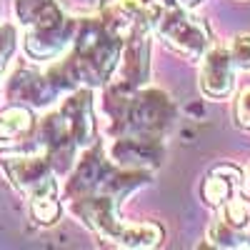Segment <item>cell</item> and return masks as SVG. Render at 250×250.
Returning <instances> with one entry per match:
<instances>
[{
  "instance_id": "1",
  "label": "cell",
  "mask_w": 250,
  "mask_h": 250,
  "mask_svg": "<svg viewBox=\"0 0 250 250\" xmlns=\"http://www.w3.org/2000/svg\"><path fill=\"white\" fill-rule=\"evenodd\" d=\"M123 43L125 38L115 33L100 13L80 18L70 50L60 55L45 73L60 93H73L83 85L105 88L120 65Z\"/></svg>"
},
{
  "instance_id": "2",
  "label": "cell",
  "mask_w": 250,
  "mask_h": 250,
  "mask_svg": "<svg viewBox=\"0 0 250 250\" xmlns=\"http://www.w3.org/2000/svg\"><path fill=\"white\" fill-rule=\"evenodd\" d=\"M18 23L25 28V55L30 60H58L73 45L78 20L60 0H15Z\"/></svg>"
},
{
  "instance_id": "3",
  "label": "cell",
  "mask_w": 250,
  "mask_h": 250,
  "mask_svg": "<svg viewBox=\"0 0 250 250\" xmlns=\"http://www.w3.org/2000/svg\"><path fill=\"white\" fill-rule=\"evenodd\" d=\"M175 118H178V108L168 93L160 88L143 85L130 98L120 135H143V138L165 140V135L175 125Z\"/></svg>"
},
{
  "instance_id": "4",
  "label": "cell",
  "mask_w": 250,
  "mask_h": 250,
  "mask_svg": "<svg viewBox=\"0 0 250 250\" xmlns=\"http://www.w3.org/2000/svg\"><path fill=\"white\" fill-rule=\"evenodd\" d=\"M155 33L165 45L188 60H200L213 45L210 28L185 8L160 5L155 15Z\"/></svg>"
},
{
  "instance_id": "5",
  "label": "cell",
  "mask_w": 250,
  "mask_h": 250,
  "mask_svg": "<svg viewBox=\"0 0 250 250\" xmlns=\"http://www.w3.org/2000/svg\"><path fill=\"white\" fill-rule=\"evenodd\" d=\"M38 143H40V148L45 150L53 170L58 175H68L73 170L80 145L75 143L70 125H68L65 115H62L60 110H55V113H50V115H45L43 120H40Z\"/></svg>"
},
{
  "instance_id": "6",
  "label": "cell",
  "mask_w": 250,
  "mask_h": 250,
  "mask_svg": "<svg viewBox=\"0 0 250 250\" xmlns=\"http://www.w3.org/2000/svg\"><path fill=\"white\" fill-rule=\"evenodd\" d=\"M3 93L8 103H20V105H28V108H48L60 95V90L53 85L48 73H40L28 65H18L8 75Z\"/></svg>"
},
{
  "instance_id": "7",
  "label": "cell",
  "mask_w": 250,
  "mask_h": 250,
  "mask_svg": "<svg viewBox=\"0 0 250 250\" xmlns=\"http://www.w3.org/2000/svg\"><path fill=\"white\" fill-rule=\"evenodd\" d=\"M155 30V20L138 23L123 43L120 55V80L133 88H143L150 78V33Z\"/></svg>"
},
{
  "instance_id": "8",
  "label": "cell",
  "mask_w": 250,
  "mask_h": 250,
  "mask_svg": "<svg viewBox=\"0 0 250 250\" xmlns=\"http://www.w3.org/2000/svg\"><path fill=\"white\" fill-rule=\"evenodd\" d=\"M233 70H235V62L230 48L210 45V50L200 58V73H198L200 93L210 100H225L235 85Z\"/></svg>"
},
{
  "instance_id": "9",
  "label": "cell",
  "mask_w": 250,
  "mask_h": 250,
  "mask_svg": "<svg viewBox=\"0 0 250 250\" xmlns=\"http://www.w3.org/2000/svg\"><path fill=\"white\" fill-rule=\"evenodd\" d=\"M105 150H108V158L115 165H123V168L155 170L160 160L165 158L163 140L143 138V135H115Z\"/></svg>"
},
{
  "instance_id": "10",
  "label": "cell",
  "mask_w": 250,
  "mask_h": 250,
  "mask_svg": "<svg viewBox=\"0 0 250 250\" xmlns=\"http://www.w3.org/2000/svg\"><path fill=\"white\" fill-rule=\"evenodd\" d=\"M3 170L10 178V183L18 188L20 193L30 195L38 190L40 185L50 183L58 173L53 170V165L45 155V150L40 153H28V155H13L3 160Z\"/></svg>"
},
{
  "instance_id": "11",
  "label": "cell",
  "mask_w": 250,
  "mask_h": 250,
  "mask_svg": "<svg viewBox=\"0 0 250 250\" xmlns=\"http://www.w3.org/2000/svg\"><path fill=\"white\" fill-rule=\"evenodd\" d=\"M60 113L65 115L73 138L80 148H88L98 140L95 135V118H93V88H75L73 93H65V100L60 105Z\"/></svg>"
},
{
  "instance_id": "12",
  "label": "cell",
  "mask_w": 250,
  "mask_h": 250,
  "mask_svg": "<svg viewBox=\"0 0 250 250\" xmlns=\"http://www.w3.org/2000/svg\"><path fill=\"white\" fill-rule=\"evenodd\" d=\"M33 130H35L33 108L20 105V103H8L0 110V150L23 145L33 135Z\"/></svg>"
},
{
  "instance_id": "13",
  "label": "cell",
  "mask_w": 250,
  "mask_h": 250,
  "mask_svg": "<svg viewBox=\"0 0 250 250\" xmlns=\"http://www.w3.org/2000/svg\"><path fill=\"white\" fill-rule=\"evenodd\" d=\"M243 185V173L240 168H235V165H215V168L210 170V175H208L203 180V203L215 208V210H220V208L230 200Z\"/></svg>"
},
{
  "instance_id": "14",
  "label": "cell",
  "mask_w": 250,
  "mask_h": 250,
  "mask_svg": "<svg viewBox=\"0 0 250 250\" xmlns=\"http://www.w3.org/2000/svg\"><path fill=\"white\" fill-rule=\"evenodd\" d=\"M28 208H30V215L38 225H53L62 213V205L58 198V180L53 178L50 183L33 190L28 195Z\"/></svg>"
},
{
  "instance_id": "15",
  "label": "cell",
  "mask_w": 250,
  "mask_h": 250,
  "mask_svg": "<svg viewBox=\"0 0 250 250\" xmlns=\"http://www.w3.org/2000/svg\"><path fill=\"white\" fill-rule=\"evenodd\" d=\"M163 228L158 223H128L125 233L120 240V248H135V250H145V248H158L163 240Z\"/></svg>"
},
{
  "instance_id": "16",
  "label": "cell",
  "mask_w": 250,
  "mask_h": 250,
  "mask_svg": "<svg viewBox=\"0 0 250 250\" xmlns=\"http://www.w3.org/2000/svg\"><path fill=\"white\" fill-rule=\"evenodd\" d=\"M230 55L235 68L240 70H250V35H238L230 43Z\"/></svg>"
},
{
  "instance_id": "17",
  "label": "cell",
  "mask_w": 250,
  "mask_h": 250,
  "mask_svg": "<svg viewBox=\"0 0 250 250\" xmlns=\"http://www.w3.org/2000/svg\"><path fill=\"white\" fill-rule=\"evenodd\" d=\"M13 50H15V28L13 25H0V73L5 70Z\"/></svg>"
},
{
  "instance_id": "18",
  "label": "cell",
  "mask_w": 250,
  "mask_h": 250,
  "mask_svg": "<svg viewBox=\"0 0 250 250\" xmlns=\"http://www.w3.org/2000/svg\"><path fill=\"white\" fill-rule=\"evenodd\" d=\"M235 120H238L240 128H248L250 130V85H245L238 93V100H235Z\"/></svg>"
},
{
  "instance_id": "19",
  "label": "cell",
  "mask_w": 250,
  "mask_h": 250,
  "mask_svg": "<svg viewBox=\"0 0 250 250\" xmlns=\"http://www.w3.org/2000/svg\"><path fill=\"white\" fill-rule=\"evenodd\" d=\"M160 5H168V8H185V10H193L198 8L203 0H158Z\"/></svg>"
},
{
  "instance_id": "20",
  "label": "cell",
  "mask_w": 250,
  "mask_h": 250,
  "mask_svg": "<svg viewBox=\"0 0 250 250\" xmlns=\"http://www.w3.org/2000/svg\"><path fill=\"white\" fill-rule=\"evenodd\" d=\"M248 185H250V173H248Z\"/></svg>"
}]
</instances>
